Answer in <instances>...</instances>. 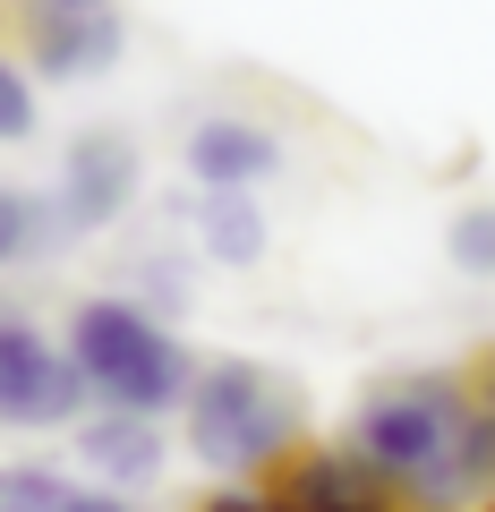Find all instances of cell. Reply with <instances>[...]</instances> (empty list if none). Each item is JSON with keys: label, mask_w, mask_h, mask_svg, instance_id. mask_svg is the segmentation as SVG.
<instances>
[{"label": "cell", "mask_w": 495, "mask_h": 512, "mask_svg": "<svg viewBox=\"0 0 495 512\" xmlns=\"http://www.w3.org/2000/svg\"><path fill=\"white\" fill-rule=\"evenodd\" d=\"M342 453L393 512H495V410L461 367L376 376L342 419Z\"/></svg>", "instance_id": "cell-1"}, {"label": "cell", "mask_w": 495, "mask_h": 512, "mask_svg": "<svg viewBox=\"0 0 495 512\" xmlns=\"http://www.w3.org/2000/svg\"><path fill=\"white\" fill-rule=\"evenodd\" d=\"M137 197H146V154H137V137H120V128H77L69 146H60L52 188H43L60 248L120 231V222L137 214Z\"/></svg>", "instance_id": "cell-5"}, {"label": "cell", "mask_w": 495, "mask_h": 512, "mask_svg": "<svg viewBox=\"0 0 495 512\" xmlns=\"http://www.w3.org/2000/svg\"><path fill=\"white\" fill-rule=\"evenodd\" d=\"M69 495V478L52 461H0V512H52Z\"/></svg>", "instance_id": "cell-13"}, {"label": "cell", "mask_w": 495, "mask_h": 512, "mask_svg": "<svg viewBox=\"0 0 495 512\" xmlns=\"http://www.w3.org/2000/svg\"><path fill=\"white\" fill-rule=\"evenodd\" d=\"M52 248H60V231H52V205H43V188L0 180V274H26V265H43Z\"/></svg>", "instance_id": "cell-11"}, {"label": "cell", "mask_w": 495, "mask_h": 512, "mask_svg": "<svg viewBox=\"0 0 495 512\" xmlns=\"http://www.w3.org/2000/svg\"><path fill=\"white\" fill-rule=\"evenodd\" d=\"M86 419V384H77L60 333H43L26 308H0V427L9 436H69Z\"/></svg>", "instance_id": "cell-6"}, {"label": "cell", "mask_w": 495, "mask_h": 512, "mask_svg": "<svg viewBox=\"0 0 495 512\" xmlns=\"http://www.w3.org/2000/svg\"><path fill=\"white\" fill-rule=\"evenodd\" d=\"M171 419H180L197 470H214L222 487H265L308 444V393L282 367L231 350V359H197V376H188Z\"/></svg>", "instance_id": "cell-2"}, {"label": "cell", "mask_w": 495, "mask_h": 512, "mask_svg": "<svg viewBox=\"0 0 495 512\" xmlns=\"http://www.w3.org/2000/svg\"><path fill=\"white\" fill-rule=\"evenodd\" d=\"M180 231L197 239V256L222 265V274H257L265 256H274V222H265L257 188H197V197H180Z\"/></svg>", "instance_id": "cell-9"}, {"label": "cell", "mask_w": 495, "mask_h": 512, "mask_svg": "<svg viewBox=\"0 0 495 512\" xmlns=\"http://www.w3.org/2000/svg\"><path fill=\"white\" fill-rule=\"evenodd\" d=\"M60 350L86 384V410H129V419H171L197 376V350L171 333V316H154L129 291H86L69 308Z\"/></svg>", "instance_id": "cell-3"}, {"label": "cell", "mask_w": 495, "mask_h": 512, "mask_svg": "<svg viewBox=\"0 0 495 512\" xmlns=\"http://www.w3.org/2000/svg\"><path fill=\"white\" fill-rule=\"evenodd\" d=\"M9 26L35 86H94L129 60V0H18Z\"/></svg>", "instance_id": "cell-4"}, {"label": "cell", "mask_w": 495, "mask_h": 512, "mask_svg": "<svg viewBox=\"0 0 495 512\" xmlns=\"http://www.w3.org/2000/svg\"><path fill=\"white\" fill-rule=\"evenodd\" d=\"M43 137V86L9 43H0V146H35Z\"/></svg>", "instance_id": "cell-12"}, {"label": "cell", "mask_w": 495, "mask_h": 512, "mask_svg": "<svg viewBox=\"0 0 495 512\" xmlns=\"http://www.w3.org/2000/svg\"><path fill=\"white\" fill-rule=\"evenodd\" d=\"M197 512H274V504H265V487H214Z\"/></svg>", "instance_id": "cell-16"}, {"label": "cell", "mask_w": 495, "mask_h": 512, "mask_svg": "<svg viewBox=\"0 0 495 512\" xmlns=\"http://www.w3.org/2000/svg\"><path fill=\"white\" fill-rule=\"evenodd\" d=\"M77 436V461H86L94 487H154V478L171 470V419H129V410H86V419L69 427Z\"/></svg>", "instance_id": "cell-8"}, {"label": "cell", "mask_w": 495, "mask_h": 512, "mask_svg": "<svg viewBox=\"0 0 495 512\" xmlns=\"http://www.w3.org/2000/svg\"><path fill=\"white\" fill-rule=\"evenodd\" d=\"M265 504L274 512H393L342 444H299V453L265 478Z\"/></svg>", "instance_id": "cell-10"}, {"label": "cell", "mask_w": 495, "mask_h": 512, "mask_svg": "<svg viewBox=\"0 0 495 512\" xmlns=\"http://www.w3.org/2000/svg\"><path fill=\"white\" fill-rule=\"evenodd\" d=\"M180 163H188L197 188H265L291 154H282L274 120H257V111H205V120L188 128Z\"/></svg>", "instance_id": "cell-7"}, {"label": "cell", "mask_w": 495, "mask_h": 512, "mask_svg": "<svg viewBox=\"0 0 495 512\" xmlns=\"http://www.w3.org/2000/svg\"><path fill=\"white\" fill-rule=\"evenodd\" d=\"M52 512H137V495H120V487H94V478L77 487V478H69V495H60Z\"/></svg>", "instance_id": "cell-15"}, {"label": "cell", "mask_w": 495, "mask_h": 512, "mask_svg": "<svg viewBox=\"0 0 495 512\" xmlns=\"http://www.w3.org/2000/svg\"><path fill=\"white\" fill-rule=\"evenodd\" d=\"M444 248H453V265H461V274L495 282V205H461V214H453V231H444Z\"/></svg>", "instance_id": "cell-14"}]
</instances>
